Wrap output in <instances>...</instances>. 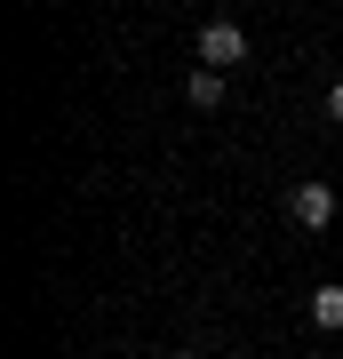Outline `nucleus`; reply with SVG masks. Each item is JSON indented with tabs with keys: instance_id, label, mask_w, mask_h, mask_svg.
Masks as SVG:
<instances>
[{
	"instance_id": "423d86ee",
	"label": "nucleus",
	"mask_w": 343,
	"mask_h": 359,
	"mask_svg": "<svg viewBox=\"0 0 343 359\" xmlns=\"http://www.w3.org/2000/svg\"><path fill=\"white\" fill-rule=\"evenodd\" d=\"M168 359H200V351H168Z\"/></svg>"
},
{
	"instance_id": "20e7f679",
	"label": "nucleus",
	"mask_w": 343,
	"mask_h": 359,
	"mask_svg": "<svg viewBox=\"0 0 343 359\" xmlns=\"http://www.w3.org/2000/svg\"><path fill=\"white\" fill-rule=\"evenodd\" d=\"M191 104H200V112H216L224 104V72H191V88H184Z\"/></svg>"
},
{
	"instance_id": "7ed1b4c3",
	"label": "nucleus",
	"mask_w": 343,
	"mask_h": 359,
	"mask_svg": "<svg viewBox=\"0 0 343 359\" xmlns=\"http://www.w3.org/2000/svg\"><path fill=\"white\" fill-rule=\"evenodd\" d=\"M311 327H343V280L311 287Z\"/></svg>"
},
{
	"instance_id": "f257e3e1",
	"label": "nucleus",
	"mask_w": 343,
	"mask_h": 359,
	"mask_svg": "<svg viewBox=\"0 0 343 359\" xmlns=\"http://www.w3.org/2000/svg\"><path fill=\"white\" fill-rule=\"evenodd\" d=\"M231 65H248V32L231 25V16L200 25V72H231Z\"/></svg>"
},
{
	"instance_id": "39448f33",
	"label": "nucleus",
	"mask_w": 343,
	"mask_h": 359,
	"mask_svg": "<svg viewBox=\"0 0 343 359\" xmlns=\"http://www.w3.org/2000/svg\"><path fill=\"white\" fill-rule=\"evenodd\" d=\"M328 120H335V128H343V80H335V88H328Z\"/></svg>"
},
{
	"instance_id": "f03ea898",
	"label": "nucleus",
	"mask_w": 343,
	"mask_h": 359,
	"mask_svg": "<svg viewBox=\"0 0 343 359\" xmlns=\"http://www.w3.org/2000/svg\"><path fill=\"white\" fill-rule=\"evenodd\" d=\"M288 224L328 231V224H335V192H328V184H295V192H288Z\"/></svg>"
},
{
	"instance_id": "0eeeda50",
	"label": "nucleus",
	"mask_w": 343,
	"mask_h": 359,
	"mask_svg": "<svg viewBox=\"0 0 343 359\" xmlns=\"http://www.w3.org/2000/svg\"><path fill=\"white\" fill-rule=\"evenodd\" d=\"M304 359H319V351H304Z\"/></svg>"
}]
</instances>
